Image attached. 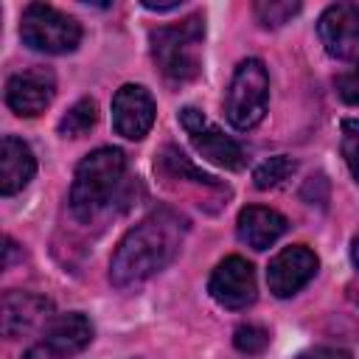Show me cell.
I'll return each instance as SVG.
<instances>
[{
  "instance_id": "6da1fadb",
  "label": "cell",
  "mask_w": 359,
  "mask_h": 359,
  "mask_svg": "<svg viewBox=\"0 0 359 359\" xmlns=\"http://www.w3.org/2000/svg\"><path fill=\"white\" fill-rule=\"evenodd\" d=\"M188 233V219L171 208L151 210L118 241L109 261V280L118 289L135 286L174 261Z\"/></svg>"
},
{
  "instance_id": "7a4b0ae2",
  "label": "cell",
  "mask_w": 359,
  "mask_h": 359,
  "mask_svg": "<svg viewBox=\"0 0 359 359\" xmlns=\"http://www.w3.org/2000/svg\"><path fill=\"white\" fill-rule=\"evenodd\" d=\"M126 171V154L112 146H101L90 151L73 177L70 185V210L76 219L90 222L95 213H101L109 199L115 196L121 180Z\"/></svg>"
},
{
  "instance_id": "3957f363",
  "label": "cell",
  "mask_w": 359,
  "mask_h": 359,
  "mask_svg": "<svg viewBox=\"0 0 359 359\" xmlns=\"http://www.w3.org/2000/svg\"><path fill=\"white\" fill-rule=\"evenodd\" d=\"M202 39H205V20L188 17L177 25H160L151 31V59L160 73L174 81H191L199 76L202 67Z\"/></svg>"
},
{
  "instance_id": "277c9868",
  "label": "cell",
  "mask_w": 359,
  "mask_h": 359,
  "mask_svg": "<svg viewBox=\"0 0 359 359\" xmlns=\"http://www.w3.org/2000/svg\"><path fill=\"white\" fill-rule=\"evenodd\" d=\"M266 98H269V73L264 62L244 59L236 67L233 81L227 87V98H224V115L230 126L241 132L258 126L266 112Z\"/></svg>"
},
{
  "instance_id": "5b68a950",
  "label": "cell",
  "mask_w": 359,
  "mask_h": 359,
  "mask_svg": "<svg viewBox=\"0 0 359 359\" xmlns=\"http://www.w3.org/2000/svg\"><path fill=\"white\" fill-rule=\"evenodd\" d=\"M20 36L39 53H70L81 42V25L53 6L31 3L20 20Z\"/></svg>"
},
{
  "instance_id": "8992f818",
  "label": "cell",
  "mask_w": 359,
  "mask_h": 359,
  "mask_svg": "<svg viewBox=\"0 0 359 359\" xmlns=\"http://www.w3.org/2000/svg\"><path fill=\"white\" fill-rule=\"evenodd\" d=\"M180 123H182V129L188 132L191 146H194L205 160H210V163H216V165H222V168H230V171L244 168V160H247V157H244L241 146H238L233 137H227L219 126H213L199 109L182 107V109H180Z\"/></svg>"
},
{
  "instance_id": "52a82bcc",
  "label": "cell",
  "mask_w": 359,
  "mask_h": 359,
  "mask_svg": "<svg viewBox=\"0 0 359 359\" xmlns=\"http://www.w3.org/2000/svg\"><path fill=\"white\" fill-rule=\"evenodd\" d=\"M93 339V323L84 314H62L56 317L42 337L25 351L22 359H67L81 353Z\"/></svg>"
},
{
  "instance_id": "ba28073f",
  "label": "cell",
  "mask_w": 359,
  "mask_h": 359,
  "mask_svg": "<svg viewBox=\"0 0 359 359\" xmlns=\"http://www.w3.org/2000/svg\"><path fill=\"white\" fill-rule=\"evenodd\" d=\"M317 34L325 50L334 59L359 65V6L356 3H334L317 20Z\"/></svg>"
},
{
  "instance_id": "9c48e42d",
  "label": "cell",
  "mask_w": 359,
  "mask_h": 359,
  "mask_svg": "<svg viewBox=\"0 0 359 359\" xmlns=\"http://www.w3.org/2000/svg\"><path fill=\"white\" fill-rule=\"evenodd\" d=\"M208 292L224 309H247L258 294L255 272L244 258L230 255V258L219 261V266L213 269V275L208 280Z\"/></svg>"
},
{
  "instance_id": "30bf717a",
  "label": "cell",
  "mask_w": 359,
  "mask_h": 359,
  "mask_svg": "<svg viewBox=\"0 0 359 359\" xmlns=\"http://www.w3.org/2000/svg\"><path fill=\"white\" fill-rule=\"evenodd\" d=\"M56 93V79L48 67H28L22 73H14L6 84V104L11 112L22 118L39 115Z\"/></svg>"
},
{
  "instance_id": "8fae6325",
  "label": "cell",
  "mask_w": 359,
  "mask_h": 359,
  "mask_svg": "<svg viewBox=\"0 0 359 359\" xmlns=\"http://www.w3.org/2000/svg\"><path fill=\"white\" fill-rule=\"evenodd\" d=\"M154 98L140 84H123L112 98V126L126 140H140L154 123Z\"/></svg>"
},
{
  "instance_id": "7c38bea8",
  "label": "cell",
  "mask_w": 359,
  "mask_h": 359,
  "mask_svg": "<svg viewBox=\"0 0 359 359\" xmlns=\"http://www.w3.org/2000/svg\"><path fill=\"white\" fill-rule=\"evenodd\" d=\"M314 272H317V255L303 244H292L269 261L266 283L275 297H292L314 278Z\"/></svg>"
},
{
  "instance_id": "4fadbf2b",
  "label": "cell",
  "mask_w": 359,
  "mask_h": 359,
  "mask_svg": "<svg viewBox=\"0 0 359 359\" xmlns=\"http://www.w3.org/2000/svg\"><path fill=\"white\" fill-rule=\"evenodd\" d=\"M289 230V222L286 216H280L278 210L272 208H261V205H250L238 213V222H236V233L238 238L252 247V250H266L272 247L283 233Z\"/></svg>"
},
{
  "instance_id": "5bb4252c",
  "label": "cell",
  "mask_w": 359,
  "mask_h": 359,
  "mask_svg": "<svg viewBox=\"0 0 359 359\" xmlns=\"http://www.w3.org/2000/svg\"><path fill=\"white\" fill-rule=\"evenodd\" d=\"M53 311V303L42 294L31 292H6L3 294V334L22 337L36 323H42Z\"/></svg>"
},
{
  "instance_id": "9a60e30c",
  "label": "cell",
  "mask_w": 359,
  "mask_h": 359,
  "mask_svg": "<svg viewBox=\"0 0 359 359\" xmlns=\"http://www.w3.org/2000/svg\"><path fill=\"white\" fill-rule=\"evenodd\" d=\"M34 171H36V160L28 143H22L14 135H6L0 143V194L14 196L31 182Z\"/></svg>"
},
{
  "instance_id": "2e32d148",
  "label": "cell",
  "mask_w": 359,
  "mask_h": 359,
  "mask_svg": "<svg viewBox=\"0 0 359 359\" xmlns=\"http://www.w3.org/2000/svg\"><path fill=\"white\" fill-rule=\"evenodd\" d=\"M98 121V107L93 98H79L59 121V135L65 137H81L87 135Z\"/></svg>"
},
{
  "instance_id": "e0dca14e",
  "label": "cell",
  "mask_w": 359,
  "mask_h": 359,
  "mask_svg": "<svg viewBox=\"0 0 359 359\" xmlns=\"http://www.w3.org/2000/svg\"><path fill=\"white\" fill-rule=\"evenodd\" d=\"M157 165L163 168V171H168L171 177H180V180H194V182H202V185H216V177H210V174H205V171H199L180 149H174V146H165L163 151H160V157H157Z\"/></svg>"
},
{
  "instance_id": "ac0fdd59",
  "label": "cell",
  "mask_w": 359,
  "mask_h": 359,
  "mask_svg": "<svg viewBox=\"0 0 359 359\" xmlns=\"http://www.w3.org/2000/svg\"><path fill=\"white\" fill-rule=\"evenodd\" d=\"M297 171V163L286 154H275L269 160H264L255 171H252V182L258 191H269V188H278L280 182H286L292 174Z\"/></svg>"
},
{
  "instance_id": "d6986e66",
  "label": "cell",
  "mask_w": 359,
  "mask_h": 359,
  "mask_svg": "<svg viewBox=\"0 0 359 359\" xmlns=\"http://www.w3.org/2000/svg\"><path fill=\"white\" fill-rule=\"evenodd\" d=\"M255 17L264 28H278L283 22H289L297 11H300V3H289V0H261L255 3Z\"/></svg>"
},
{
  "instance_id": "ffe728a7",
  "label": "cell",
  "mask_w": 359,
  "mask_h": 359,
  "mask_svg": "<svg viewBox=\"0 0 359 359\" xmlns=\"http://www.w3.org/2000/svg\"><path fill=\"white\" fill-rule=\"evenodd\" d=\"M233 345L247 353V356H255L261 353L266 345H269V331L261 328V325H238L236 334H233Z\"/></svg>"
},
{
  "instance_id": "44dd1931",
  "label": "cell",
  "mask_w": 359,
  "mask_h": 359,
  "mask_svg": "<svg viewBox=\"0 0 359 359\" xmlns=\"http://www.w3.org/2000/svg\"><path fill=\"white\" fill-rule=\"evenodd\" d=\"M342 157L359 182V121H342Z\"/></svg>"
},
{
  "instance_id": "7402d4cb",
  "label": "cell",
  "mask_w": 359,
  "mask_h": 359,
  "mask_svg": "<svg viewBox=\"0 0 359 359\" xmlns=\"http://www.w3.org/2000/svg\"><path fill=\"white\" fill-rule=\"evenodd\" d=\"M337 93L345 104L351 107H359V65L342 76H337Z\"/></svg>"
},
{
  "instance_id": "603a6c76",
  "label": "cell",
  "mask_w": 359,
  "mask_h": 359,
  "mask_svg": "<svg viewBox=\"0 0 359 359\" xmlns=\"http://www.w3.org/2000/svg\"><path fill=\"white\" fill-rule=\"evenodd\" d=\"M297 359H353L348 351L342 348H328V345H320V348H311L306 353H300Z\"/></svg>"
},
{
  "instance_id": "cb8c5ba5",
  "label": "cell",
  "mask_w": 359,
  "mask_h": 359,
  "mask_svg": "<svg viewBox=\"0 0 359 359\" xmlns=\"http://www.w3.org/2000/svg\"><path fill=\"white\" fill-rule=\"evenodd\" d=\"M149 11H174L180 8V3H143Z\"/></svg>"
},
{
  "instance_id": "d4e9b609",
  "label": "cell",
  "mask_w": 359,
  "mask_h": 359,
  "mask_svg": "<svg viewBox=\"0 0 359 359\" xmlns=\"http://www.w3.org/2000/svg\"><path fill=\"white\" fill-rule=\"evenodd\" d=\"M351 258H353V264H356V269H359V238H353V247H351Z\"/></svg>"
}]
</instances>
